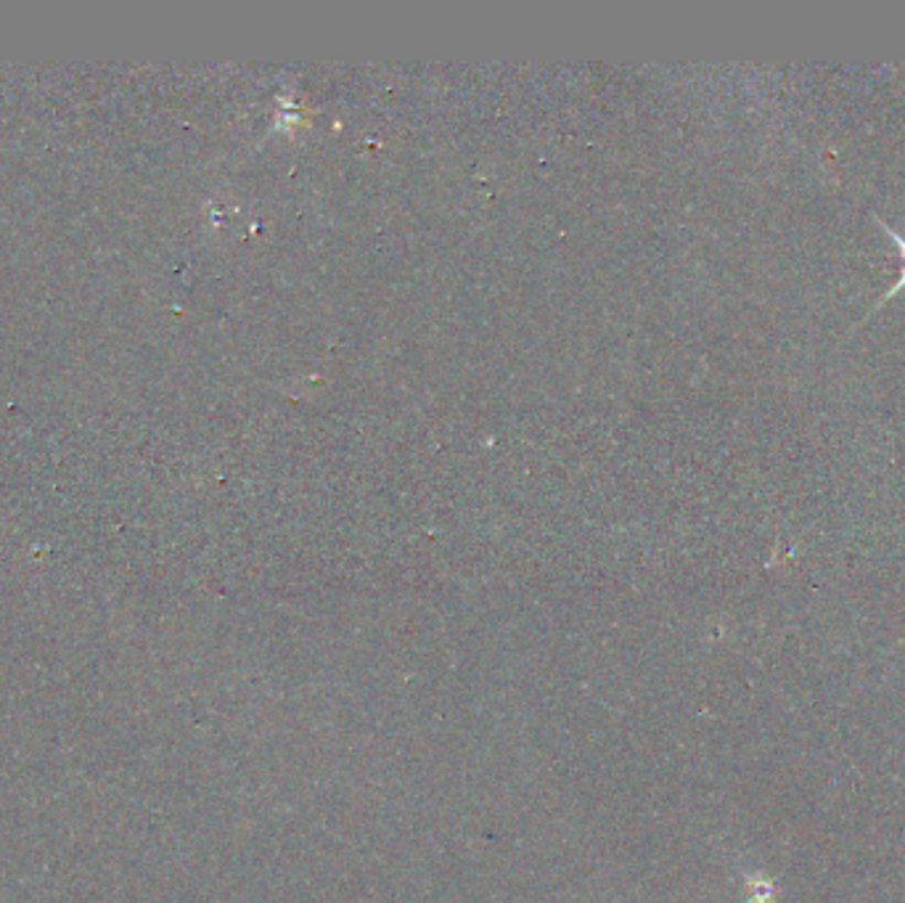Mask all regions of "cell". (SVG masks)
Returning <instances> with one entry per match:
<instances>
[{
    "label": "cell",
    "instance_id": "6da1fadb",
    "mask_svg": "<svg viewBox=\"0 0 905 903\" xmlns=\"http://www.w3.org/2000/svg\"><path fill=\"white\" fill-rule=\"evenodd\" d=\"M876 221H879V226H882V228H884V230H887V234L892 236V241H895V244H897V247H901V252H903V257H905V236L901 234V230H895V228H892V226H887V223H884V221H882V217H876Z\"/></svg>",
    "mask_w": 905,
    "mask_h": 903
},
{
    "label": "cell",
    "instance_id": "7a4b0ae2",
    "mask_svg": "<svg viewBox=\"0 0 905 903\" xmlns=\"http://www.w3.org/2000/svg\"><path fill=\"white\" fill-rule=\"evenodd\" d=\"M901 289H905V268L901 270V281H897V283H895V287H890V289H887V292H884V297H882V300H879V302H876V308H882V305H884V302H887V300H890V297H895L897 292H901ZM876 308H874V311H876Z\"/></svg>",
    "mask_w": 905,
    "mask_h": 903
}]
</instances>
